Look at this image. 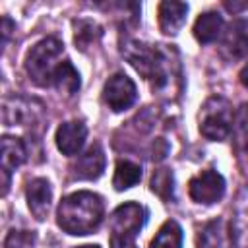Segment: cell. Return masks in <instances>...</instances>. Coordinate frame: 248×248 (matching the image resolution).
Instances as JSON below:
<instances>
[{"label": "cell", "instance_id": "cell-1", "mask_svg": "<svg viewBox=\"0 0 248 248\" xmlns=\"http://www.w3.org/2000/svg\"><path fill=\"white\" fill-rule=\"evenodd\" d=\"M103 200L101 196L79 190L74 192L66 198H62L58 211H56V221L62 231L68 234H89L93 232L101 221H103Z\"/></svg>", "mask_w": 248, "mask_h": 248}, {"label": "cell", "instance_id": "cell-2", "mask_svg": "<svg viewBox=\"0 0 248 248\" xmlns=\"http://www.w3.org/2000/svg\"><path fill=\"white\" fill-rule=\"evenodd\" d=\"M159 46L143 45L138 41H128L122 45V54L124 58L145 78L151 81L153 89L165 91L170 87L172 81V60L170 52Z\"/></svg>", "mask_w": 248, "mask_h": 248}, {"label": "cell", "instance_id": "cell-3", "mask_svg": "<svg viewBox=\"0 0 248 248\" xmlns=\"http://www.w3.org/2000/svg\"><path fill=\"white\" fill-rule=\"evenodd\" d=\"M62 52H64L62 41L54 37H46L39 41L37 45L31 46V50L25 56V72L37 85L41 87L52 85V76L60 66L58 58L62 56Z\"/></svg>", "mask_w": 248, "mask_h": 248}, {"label": "cell", "instance_id": "cell-4", "mask_svg": "<svg viewBox=\"0 0 248 248\" xmlns=\"http://www.w3.org/2000/svg\"><path fill=\"white\" fill-rule=\"evenodd\" d=\"M234 112L225 97H211L205 101L200 112V132L211 141H223L232 134Z\"/></svg>", "mask_w": 248, "mask_h": 248}, {"label": "cell", "instance_id": "cell-5", "mask_svg": "<svg viewBox=\"0 0 248 248\" xmlns=\"http://www.w3.org/2000/svg\"><path fill=\"white\" fill-rule=\"evenodd\" d=\"M136 99H138V89L126 74L116 72L107 79L103 87V101L112 112H122L130 108L136 103Z\"/></svg>", "mask_w": 248, "mask_h": 248}, {"label": "cell", "instance_id": "cell-6", "mask_svg": "<svg viewBox=\"0 0 248 248\" xmlns=\"http://www.w3.org/2000/svg\"><path fill=\"white\" fill-rule=\"evenodd\" d=\"M188 194L196 203H203V205H211L215 202H219L225 194V178L213 170H202L200 174H196L190 184H188Z\"/></svg>", "mask_w": 248, "mask_h": 248}, {"label": "cell", "instance_id": "cell-7", "mask_svg": "<svg viewBox=\"0 0 248 248\" xmlns=\"http://www.w3.org/2000/svg\"><path fill=\"white\" fill-rule=\"evenodd\" d=\"M145 225V209L136 202H126L118 205L110 215V231L112 234L122 236H138L141 227Z\"/></svg>", "mask_w": 248, "mask_h": 248}, {"label": "cell", "instance_id": "cell-8", "mask_svg": "<svg viewBox=\"0 0 248 248\" xmlns=\"http://www.w3.org/2000/svg\"><path fill=\"white\" fill-rule=\"evenodd\" d=\"M41 103L23 97H12L4 101L6 126H27L41 118Z\"/></svg>", "mask_w": 248, "mask_h": 248}, {"label": "cell", "instance_id": "cell-9", "mask_svg": "<svg viewBox=\"0 0 248 248\" xmlns=\"http://www.w3.org/2000/svg\"><path fill=\"white\" fill-rule=\"evenodd\" d=\"M198 248H234L232 225L223 217L205 223L198 234Z\"/></svg>", "mask_w": 248, "mask_h": 248}, {"label": "cell", "instance_id": "cell-10", "mask_svg": "<svg viewBox=\"0 0 248 248\" xmlns=\"http://www.w3.org/2000/svg\"><path fill=\"white\" fill-rule=\"evenodd\" d=\"M25 198H27L29 211L35 215V219L43 221L48 215V209H50V200H52L50 182L46 178H33L27 184Z\"/></svg>", "mask_w": 248, "mask_h": 248}, {"label": "cell", "instance_id": "cell-11", "mask_svg": "<svg viewBox=\"0 0 248 248\" xmlns=\"http://www.w3.org/2000/svg\"><path fill=\"white\" fill-rule=\"evenodd\" d=\"M221 48L232 60L244 58L248 54V21L246 19H236L229 25V29L223 33Z\"/></svg>", "mask_w": 248, "mask_h": 248}, {"label": "cell", "instance_id": "cell-12", "mask_svg": "<svg viewBox=\"0 0 248 248\" xmlns=\"http://www.w3.org/2000/svg\"><path fill=\"white\" fill-rule=\"evenodd\" d=\"M87 138V128L83 122L72 120L64 122L56 130V145L64 155H76L81 151Z\"/></svg>", "mask_w": 248, "mask_h": 248}, {"label": "cell", "instance_id": "cell-13", "mask_svg": "<svg viewBox=\"0 0 248 248\" xmlns=\"http://www.w3.org/2000/svg\"><path fill=\"white\" fill-rule=\"evenodd\" d=\"M105 170V151L99 143H93L85 153H81L74 165V176L79 180H95Z\"/></svg>", "mask_w": 248, "mask_h": 248}, {"label": "cell", "instance_id": "cell-14", "mask_svg": "<svg viewBox=\"0 0 248 248\" xmlns=\"http://www.w3.org/2000/svg\"><path fill=\"white\" fill-rule=\"evenodd\" d=\"M25 143L19 138L4 136L2 138V174H4V194L8 190V176L25 161Z\"/></svg>", "mask_w": 248, "mask_h": 248}, {"label": "cell", "instance_id": "cell-15", "mask_svg": "<svg viewBox=\"0 0 248 248\" xmlns=\"http://www.w3.org/2000/svg\"><path fill=\"white\" fill-rule=\"evenodd\" d=\"M188 4L184 2H161L159 4V27L167 35H176L186 21Z\"/></svg>", "mask_w": 248, "mask_h": 248}, {"label": "cell", "instance_id": "cell-16", "mask_svg": "<svg viewBox=\"0 0 248 248\" xmlns=\"http://www.w3.org/2000/svg\"><path fill=\"white\" fill-rule=\"evenodd\" d=\"M223 27H225V21L217 12H205L196 19L194 35H196V39L200 43L207 45V43H213V41H217L221 37Z\"/></svg>", "mask_w": 248, "mask_h": 248}, {"label": "cell", "instance_id": "cell-17", "mask_svg": "<svg viewBox=\"0 0 248 248\" xmlns=\"http://www.w3.org/2000/svg\"><path fill=\"white\" fill-rule=\"evenodd\" d=\"M52 85H54L60 93L68 95V97L74 95V93H78V89H79V74H78V70L72 66L70 60L60 62V66L56 68V72H54V76H52Z\"/></svg>", "mask_w": 248, "mask_h": 248}, {"label": "cell", "instance_id": "cell-18", "mask_svg": "<svg viewBox=\"0 0 248 248\" xmlns=\"http://www.w3.org/2000/svg\"><path fill=\"white\" fill-rule=\"evenodd\" d=\"M141 178V167L132 163V161H118L116 165V170H114V176H112V186L122 192V190H128L132 186H136Z\"/></svg>", "mask_w": 248, "mask_h": 248}, {"label": "cell", "instance_id": "cell-19", "mask_svg": "<svg viewBox=\"0 0 248 248\" xmlns=\"http://www.w3.org/2000/svg\"><path fill=\"white\" fill-rule=\"evenodd\" d=\"M101 35H103V29L95 21H91V19H76L74 21V41L81 50H85L87 46L97 43L101 39Z\"/></svg>", "mask_w": 248, "mask_h": 248}, {"label": "cell", "instance_id": "cell-20", "mask_svg": "<svg viewBox=\"0 0 248 248\" xmlns=\"http://www.w3.org/2000/svg\"><path fill=\"white\" fill-rule=\"evenodd\" d=\"M151 248H182L180 225L176 221H167L151 240Z\"/></svg>", "mask_w": 248, "mask_h": 248}, {"label": "cell", "instance_id": "cell-21", "mask_svg": "<svg viewBox=\"0 0 248 248\" xmlns=\"http://www.w3.org/2000/svg\"><path fill=\"white\" fill-rule=\"evenodd\" d=\"M151 190L165 202L172 200V192H174V178L172 172L169 169H159L153 172L151 176Z\"/></svg>", "mask_w": 248, "mask_h": 248}, {"label": "cell", "instance_id": "cell-22", "mask_svg": "<svg viewBox=\"0 0 248 248\" xmlns=\"http://www.w3.org/2000/svg\"><path fill=\"white\" fill-rule=\"evenodd\" d=\"M29 240H33L29 234L21 232V231H12L8 236H6V242H4V248H25L29 244Z\"/></svg>", "mask_w": 248, "mask_h": 248}, {"label": "cell", "instance_id": "cell-23", "mask_svg": "<svg viewBox=\"0 0 248 248\" xmlns=\"http://www.w3.org/2000/svg\"><path fill=\"white\" fill-rule=\"evenodd\" d=\"M110 248H138V246L134 242V236L110 234Z\"/></svg>", "mask_w": 248, "mask_h": 248}, {"label": "cell", "instance_id": "cell-24", "mask_svg": "<svg viewBox=\"0 0 248 248\" xmlns=\"http://www.w3.org/2000/svg\"><path fill=\"white\" fill-rule=\"evenodd\" d=\"M238 217H240V223L248 221V188L244 190V198L238 200Z\"/></svg>", "mask_w": 248, "mask_h": 248}, {"label": "cell", "instance_id": "cell-25", "mask_svg": "<svg viewBox=\"0 0 248 248\" xmlns=\"http://www.w3.org/2000/svg\"><path fill=\"white\" fill-rule=\"evenodd\" d=\"M2 41H4V45H6V41H8V37H10V29H12V21L8 19V17H4L2 19Z\"/></svg>", "mask_w": 248, "mask_h": 248}, {"label": "cell", "instance_id": "cell-26", "mask_svg": "<svg viewBox=\"0 0 248 248\" xmlns=\"http://www.w3.org/2000/svg\"><path fill=\"white\" fill-rule=\"evenodd\" d=\"M238 78H240V83H242V85L248 89V64H246V66L240 70V76H238Z\"/></svg>", "mask_w": 248, "mask_h": 248}, {"label": "cell", "instance_id": "cell-27", "mask_svg": "<svg viewBox=\"0 0 248 248\" xmlns=\"http://www.w3.org/2000/svg\"><path fill=\"white\" fill-rule=\"evenodd\" d=\"M78 248H101V246H97V244H85V246H78Z\"/></svg>", "mask_w": 248, "mask_h": 248}]
</instances>
